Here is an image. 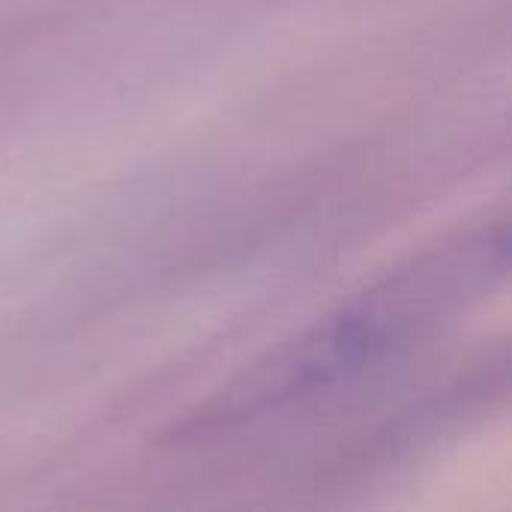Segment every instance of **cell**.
I'll return each mask as SVG.
<instances>
[{
  "instance_id": "1",
  "label": "cell",
  "mask_w": 512,
  "mask_h": 512,
  "mask_svg": "<svg viewBox=\"0 0 512 512\" xmlns=\"http://www.w3.org/2000/svg\"><path fill=\"white\" fill-rule=\"evenodd\" d=\"M507 270L510 225L504 219L462 228L270 351L189 417L183 432L231 429L351 384L489 297Z\"/></svg>"
}]
</instances>
